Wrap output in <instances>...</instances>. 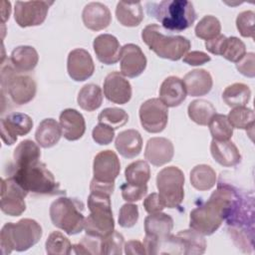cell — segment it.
I'll return each mask as SVG.
<instances>
[{
    "label": "cell",
    "mask_w": 255,
    "mask_h": 255,
    "mask_svg": "<svg viewBox=\"0 0 255 255\" xmlns=\"http://www.w3.org/2000/svg\"><path fill=\"white\" fill-rule=\"evenodd\" d=\"M227 119L233 128H235L247 130L249 128L253 129L254 128V112L251 109L246 108L245 106L233 108L229 112Z\"/></svg>",
    "instance_id": "obj_37"
},
{
    "label": "cell",
    "mask_w": 255,
    "mask_h": 255,
    "mask_svg": "<svg viewBox=\"0 0 255 255\" xmlns=\"http://www.w3.org/2000/svg\"><path fill=\"white\" fill-rule=\"evenodd\" d=\"M72 252L75 254H102V238L86 234L78 244L73 245Z\"/></svg>",
    "instance_id": "obj_43"
},
{
    "label": "cell",
    "mask_w": 255,
    "mask_h": 255,
    "mask_svg": "<svg viewBox=\"0 0 255 255\" xmlns=\"http://www.w3.org/2000/svg\"><path fill=\"white\" fill-rule=\"evenodd\" d=\"M188 117L192 122L199 126H207L216 114L215 107L208 101L199 99L192 101L187 108Z\"/></svg>",
    "instance_id": "obj_32"
},
{
    "label": "cell",
    "mask_w": 255,
    "mask_h": 255,
    "mask_svg": "<svg viewBox=\"0 0 255 255\" xmlns=\"http://www.w3.org/2000/svg\"><path fill=\"white\" fill-rule=\"evenodd\" d=\"M1 88L2 93L6 92L12 102L19 106L30 103L35 98L37 92V85L34 79L18 72L10 60L8 65L2 64Z\"/></svg>",
    "instance_id": "obj_8"
},
{
    "label": "cell",
    "mask_w": 255,
    "mask_h": 255,
    "mask_svg": "<svg viewBox=\"0 0 255 255\" xmlns=\"http://www.w3.org/2000/svg\"><path fill=\"white\" fill-rule=\"evenodd\" d=\"M62 136L60 124L54 119L43 120L35 132V138L38 144L44 148H49L57 144Z\"/></svg>",
    "instance_id": "obj_28"
},
{
    "label": "cell",
    "mask_w": 255,
    "mask_h": 255,
    "mask_svg": "<svg viewBox=\"0 0 255 255\" xmlns=\"http://www.w3.org/2000/svg\"><path fill=\"white\" fill-rule=\"evenodd\" d=\"M212 157L222 166L231 167L241 161V154L237 146L230 140H215L210 143Z\"/></svg>",
    "instance_id": "obj_25"
},
{
    "label": "cell",
    "mask_w": 255,
    "mask_h": 255,
    "mask_svg": "<svg viewBox=\"0 0 255 255\" xmlns=\"http://www.w3.org/2000/svg\"><path fill=\"white\" fill-rule=\"evenodd\" d=\"M190 183L197 190H209L216 183V173L211 166L198 164L190 171Z\"/></svg>",
    "instance_id": "obj_31"
},
{
    "label": "cell",
    "mask_w": 255,
    "mask_h": 255,
    "mask_svg": "<svg viewBox=\"0 0 255 255\" xmlns=\"http://www.w3.org/2000/svg\"><path fill=\"white\" fill-rule=\"evenodd\" d=\"M220 31L221 24L219 20L212 15H206L201 18L194 29L196 37L206 41L220 35Z\"/></svg>",
    "instance_id": "obj_40"
},
{
    "label": "cell",
    "mask_w": 255,
    "mask_h": 255,
    "mask_svg": "<svg viewBox=\"0 0 255 255\" xmlns=\"http://www.w3.org/2000/svg\"><path fill=\"white\" fill-rule=\"evenodd\" d=\"M138 115L142 128L150 133L161 132L167 125L168 110L159 99L146 100L141 104Z\"/></svg>",
    "instance_id": "obj_11"
},
{
    "label": "cell",
    "mask_w": 255,
    "mask_h": 255,
    "mask_svg": "<svg viewBox=\"0 0 255 255\" xmlns=\"http://www.w3.org/2000/svg\"><path fill=\"white\" fill-rule=\"evenodd\" d=\"M67 71L72 80L76 82L91 78L95 72V64L90 53L82 48L72 50L67 59Z\"/></svg>",
    "instance_id": "obj_16"
},
{
    "label": "cell",
    "mask_w": 255,
    "mask_h": 255,
    "mask_svg": "<svg viewBox=\"0 0 255 255\" xmlns=\"http://www.w3.org/2000/svg\"><path fill=\"white\" fill-rule=\"evenodd\" d=\"M138 206L132 203L124 204L119 212V224L124 228L134 226L138 220Z\"/></svg>",
    "instance_id": "obj_46"
},
{
    "label": "cell",
    "mask_w": 255,
    "mask_h": 255,
    "mask_svg": "<svg viewBox=\"0 0 255 255\" xmlns=\"http://www.w3.org/2000/svg\"><path fill=\"white\" fill-rule=\"evenodd\" d=\"M255 13L251 10L243 11L236 18V27L242 37L254 38Z\"/></svg>",
    "instance_id": "obj_45"
},
{
    "label": "cell",
    "mask_w": 255,
    "mask_h": 255,
    "mask_svg": "<svg viewBox=\"0 0 255 255\" xmlns=\"http://www.w3.org/2000/svg\"><path fill=\"white\" fill-rule=\"evenodd\" d=\"M173 228V219L162 212L149 214L144 219L145 237L143 245L155 243L167 238Z\"/></svg>",
    "instance_id": "obj_17"
},
{
    "label": "cell",
    "mask_w": 255,
    "mask_h": 255,
    "mask_svg": "<svg viewBox=\"0 0 255 255\" xmlns=\"http://www.w3.org/2000/svg\"><path fill=\"white\" fill-rule=\"evenodd\" d=\"M11 13V3L8 1H1V18H2V23L4 24L6 20L9 19Z\"/></svg>",
    "instance_id": "obj_55"
},
{
    "label": "cell",
    "mask_w": 255,
    "mask_h": 255,
    "mask_svg": "<svg viewBox=\"0 0 255 255\" xmlns=\"http://www.w3.org/2000/svg\"><path fill=\"white\" fill-rule=\"evenodd\" d=\"M12 177L28 192L46 195L64 194L60 183L56 181L53 173L46 164L40 160L23 166H12Z\"/></svg>",
    "instance_id": "obj_3"
},
{
    "label": "cell",
    "mask_w": 255,
    "mask_h": 255,
    "mask_svg": "<svg viewBox=\"0 0 255 255\" xmlns=\"http://www.w3.org/2000/svg\"><path fill=\"white\" fill-rule=\"evenodd\" d=\"M82 19L88 29L100 31L109 27L112 22V14L105 4L101 2H91L83 9Z\"/></svg>",
    "instance_id": "obj_20"
},
{
    "label": "cell",
    "mask_w": 255,
    "mask_h": 255,
    "mask_svg": "<svg viewBox=\"0 0 255 255\" xmlns=\"http://www.w3.org/2000/svg\"><path fill=\"white\" fill-rule=\"evenodd\" d=\"M115 145L122 156L134 158L141 151L142 138L136 129H126L117 135Z\"/></svg>",
    "instance_id": "obj_26"
},
{
    "label": "cell",
    "mask_w": 255,
    "mask_h": 255,
    "mask_svg": "<svg viewBox=\"0 0 255 255\" xmlns=\"http://www.w3.org/2000/svg\"><path fill=\"white\" fill-rule=\"evenodd\" d=\"M114 189H115V182L107 183V182L98 181L95 178H93L92 181H91V184H90L91 192L105 193V194L111 195V194H113Z\"/></svg>",
    "instance_id": "obj_53"
},
{
    "label": "cell",
    "mask_w": 255,
    "mask_h": 255,
    "mask_svg": "<svg viewBox=\"0 0 255 255\" xmlns=\"http://www.w3.org/2000/svg\"><path fill=\"white\" fill-rule=\"evenodd\" d=\"M125 243L124 236L114 230L111 234L102 238V254L121 255Z\"/></svg>",
    "instance_id": "obj_44"
},
{
    "label": "cell",
    "mask_w": 255,
    "mask_h": 255,
    "mask_svg": "<svg viewBox=\"0 0 255 255\" xmlns=\"http://www.w3.org/2000/svg\"><path fill=\"white\" fill-rule=\"evenodd\" d=\"M42 227L34 219L23 218L16 223H6L0 232V247L3 255L12 251H26L39 242Z\"/></svg>",
    "instance_id": "obj_2"
},
{
    "label": "cell",
    "mask_w": 255,
    "mask_h": 255,
    "mask_svg": "<svg viewBox=\"0 0 255 255\" xmlns=\"http://www.w3.org/2000/svg\"><path fill=\"white\" fill-rule=\"evenodd\" d=\"M31 117L23 113H11L1 119V138L6 145L16 142L18 135L28 134L33 128Z\"/></svg>",
    "instance_id": "obj_13"
},
{
    "label": "cell",
    "mask_w": 255,
    "mask_h": 255,
    "mask_svg": "<svg viewBox=\"0 0 255 255\" xmlns=\"http://www.w3.org/2000/svg\"><path fill=\"white\" fill-rule=\"evenodd\" d=\"M186 94L191 97H200L207 95L213 85V80L209 72L204 69H195L188 72L184 78Z\"/></svg>",
    "instance_id": "obj_24"
},
{
    "label": "cell",
    "mask_w": 255,
    "mask_h": 255,
    "mask_svg": "<svg viewBox=\"0 0 255 255\" xmlns=\"http://www.w3.org/2000/svg\"><path fill=\"white\" fill-rule=\"evenodd\" d=\"M225 199L216 189L209 199L190 212L189 227L202 235L213 234L223 222Z\"/></svg>",
    "instance_id": "obj_7"
},
{
    "label": "cell",
    "mask_w": 255,
    "mask_h": 255,
    "mask_svg": "<svg viewBox=\"0 0 255 255\" xmlns=\"http://www.w3.org/2000/svg\"><path fill=\"white\" fill-rule=\"evenodd\" d=\"M93 139L101 145H107L111 143L115 137V129L105 124L97 125L92 131Z\"/></svg>",
    "instance_id": "obj_48"
},
{
    "label": "cell",
    "mask_w": 255,
    "mask_h": 255,
    "mask_svg": "<svg viewBox=\"0 0 255 255\" xmlns=\"http://www.w3.org/2000/svg\"><path fill=\"white\" fill-rule=\"evenodd\" d=\"M130 83L120 72H112L104 81L105 97L112 103L125 105L131 98Z\"/></svg>",
    "instance_id": "obj_18"
},
{
    "label": "cell",
    "mask_w": 255,
    "mask_h": 255,
    "mask_svg": "<svg viewBox=\"0 0 255 255\" xmlns=\"http://www.w3.org/2000/svg\"><path fill=\"white\" fill-rule=\"evenodd\" d=\"M246 54L245 44L237 37L226 38L221 56L226 60L237 63Z\"/></svg>",
    "instance_id": "obj_42"
},
{
    "label": "cell",
    "mask_w": 255,
    "mask_h": 255,
    "mask_svg": "<svg viewBox=\"0 0 255 255\" xmlns=\"http://www.w3.org/2000/svg\"><path fill=\"white\" fill-rule=\"evenodd\" d=\"M176 236L181 240L185 255H200L205 252L206 241L202 234L193 229L179 231Z\"/></svg>",
    "instance_id": "obj_35"
},
{
    "label": "cell",
    "mask_w": 255,
    "mask_h": 255,
    "mask_svg": "<svg viewBox=\"0 0 255 255\" xmlns=\"http://www.w3.org/2000/svg\"><path fill=\"white\" fill-rule=\"evenodd\" d=\"M237 70L248 78H254L255 76V55L250 52L245 54L237 63Z\"/></svg>",
    "instance_id": "obj_49"
},
{
    "label": "cell",
    "mask_w": 255,
    "mask_h": 255,
    "mask_svg": "<svg viewBox=\"0 0 255 255\" xmlns=\"http://www.w3.org/2000/svg\"><path fill=\"white\" fill-rule=\"evenodd\" d=\"M147 14L155 18L163 28L180 32L191 27L196 20L193 4L186 0H163L147 2Z\"/></svg>",
    "instance_id": "obj_1"
},
{
    "label": "cell",
    "mask_w": 255,
    "mask_h": 255,
    "mask_svg": "<svg viewBox=\"0 0 255 255\" xmlns=\"http://www.w3.org/2000/svg\"><path fill=\"white\" fill-rule=\"evenodd\" d=\"M209 131L215 140H229L233 134V128L230 125L227 116L215 114L210 120Z\"/></svg>",
    "instance_id": "obj_38"
},
{
    "label": "cell",
    "mask_w": 255,
    "mask_h": 255,
    "mask_svg": "<svg viewBox=\"0 0 255 255\" xmlns=\"http://www.w3.org/2000/svg\"><path fill=\"white\" fill-rule=\"evenodd\" d=\"M46 252L49 255H69L72 253L70 240L60 231H53L45 243Z\"/></svg>",
    "instance_id": "obj_39"
},
{
    "label": "cell",
    "mask_w": 255,
    "mask_h": 255,
    "mask_svg": "<svg viewBox=\"0 0 255 255\" xmlns=\"http://www.w3.org/2000/svg\"><path fill=\"white\" fill-rule=\"evenodd\" d=\"M40 147L31 139L22 140L14 149L13 166H23L40 160Z\"/></svg>",
    "instance_id": "obj_30"
},
{
    "label": "cell",
    "mask_w": 255,
    "mask_h": 255,
    "mask_svg": "<svg viewBox=\"0 0 255 255\" xmlns=\"http://www.w3.org/2000/svg\"><path fill=\"white\" fill-rule=\"evenodd\" d=\"M120 171L121 162L115 151L106 149L96 154L93 163V173L96 180L113 183Z\"/></svg>",
    "instance_id": "obj_14"
},
{
    "label": "cell",
    "mask_w": 255,
    "mask_h": 255,
    "mask_svg": "<svg viewBox=\"0 0 255 255\" xmlns=\"http://www.w3.org/2000/svg\"><path fill=\"white\" fill-rule=\"evenodd\" d=\"M143 207L148 214L161 212L163 208H165L159 199L158 193H155V192L146 196V198L143 200Z\"/></svg>",
    "instance_id": "obj_51"
},
{
    "label": "cell",
    "mask_w": 255,
    "mask_h": 255,
    "mask_svg": "<svg viewBox=\"0 0 255 255\" xmlns=\"http://www.w3.org/2000/svg\"><path fill=\"white\" fill-rule=\"evenodd\" d=\"M127 182L133 185H145L150 178V168L145 160H136L126 167Z\"/></svg>",
    "instance_id": "obj_36"
},
{
    "label": "cell",
    "mask_w": 255,
    "mask_h": 255,
    "mask_svg": "<svg viewBox=\"0 0 255 255\" xmlns=\"http://www.w3.org/2000/svg\"><path fill=\"white\" fill-rule=\"evenodd\" d=\"M39 61V55L32 46H18L11 52L10 62L20 73L33 71Z\"/></svg>",
    "instance_id": "obj_27"
},
{
    "label": "cell",
    "mask_w": 255,
    "mask_h": 255,
    "mask_svg": "<svg viewBox=\"0 0 255 255\" xmlns=\"http://www.w3.org/2000/svg\"><path fill=\"white\" fill-rule=\"evenodd\" d=\"M122 196L128 202H135L140 200L147 193V185H133L126 182L121 185Z\"/></svg>",
    "instance_id": "obj_47"
},
{
    "label": "cell",
    "mask_w": 255,
    "mask_h": 255,
    "mask_svg": "<svg viewBox=\"0 0 255 255\" xmlns=\"http://www.w3.org/2000/svg\"><path fill=\"white\" fill-rule=\"evenodd\" d=\"M146 58L141 49L135 44H126L121 49V73L128 78L139 76L146 68Z\"/></svg>",
    "instance_id": "obj_15"
},
{
    "label": "cell",
    "mask_w": 255,
    "mask_h": 255,
    "mask_svg": "<svg viewBox=\"0 0 255 255\" xmlns=\"http://www.w3.org/2000/svg\"><path fill=\"white\" fill-rule=\"evenodd\" d=\"M93 48L98 60L106 65H114L120 60L121 45L111 34H101L93 42Z\"/></svg>",
    "instance_id": "obj_21"
},
{
    "label": "cell",
    "mask_w": 255,
    "mask_h": 255,
    "mask_svg": "<svg viewBox=\"0 0 255 255\" xmlns=\"http://www.w3.org/2000/svg\"><path fill=\"white\" fill-rule=\"evenodd\" d=\"M26 191L12 176L1 180L0 208L3 213L10 216H19L26 210Z\"/></svg>",
    "instance_id": "obj_10"
},
{
    "label": "cell",
    "mask_w": 255,
    "mask_h": 255,
    "mask_svg": "<svg viewBox=\"0 0 255 255\" xmlns=\"http://www.w3.org/2000/svg\"><path fill=\"white\" fill-rule=\"evenodd\" d=\"M125 253L126 254H146L145 252V249H144V246H143V243H141L140 241L138 240H129L128 241L125 246Z\"/></svg>",
    "instance_id": "obj_54"
},
{
    "label": "cell",
    "mask_w": 255,
    "mask_h": 255,
    "mask_svg": "<svg viewBox=\"0 0 255 255\" xmlns=\"http://www.w3.org/2000/svg\"><path fill=\"white\" fill-rule=\"evenodd\" d=\"M78 105L87 112H93L99 109L103 103L102 89L95 84L85 85L78 94Z\"/></svg>",
    "instance_id": "obj_34"
},
{
    "label": "cell",
    "mask_w": 255,
    "mask_h": 255,
    "mask_svg": "<svg viewBox=\"0 0 255 255\" xmlns=\"http://www.w3.org/2000/svg\"><path fill=\"white\" fill-rule=\"evenodd\" d=\"M110 196L105 193H90L88 197L90 215L86 217L84 227L87 235L103 238L115 230Z\"/></svg>",
    "instance_id": "obj_5"
},
{
    "label": "cell",
    "mask_w": 255,
    "mask_h": 255,
    "mask_svg": "<svg viewBox=\"0 0 255 255\" xmlns=\"http://www.w3.org/2000/svg\"><path fill=\"white\" fill-rule=\"evenodd\" d=\"M184 174L176 166L162 168L156 175L158 196L164 207L176 208L184 198Z\"/></svg>",
    "instance_id": "obj_9"
},
{
    "label": "cell",
    "mask_w": 255,
    "mask_h": 255,
    "mask_svg": "<svg viewBox=\"0 0 255 255\" xmlns=\"http://www.w3.org/2000/svg\"><path fill=\"white\" fill-rule=\"evenodd\" d=\"M186 99V90L183 81L175 76L164 79L159 88V100L168 108L181 105Z\"/></svg>",
    "instance_id": "obj_23"
},
{
    "label": "cell",
    "mask_w": 255,
    "mask_h": 255,
    "mask_svg": "<svg viewBox=\"0 0 255 255\" xmlns=\"http://www.w3.org/2000/svg\"><path fill=\"white\" fill-rule=\"evenodd\" d=\"M251 98L250 88L243 83H234L225 88L222 93L224 103L230 108L243 107Z\"/></svg>",
    "instance_id": "obj_33"
},
{
    "label": "cell",
    "mask_w": 255,
    "mask_h": 255,
    "mask_svg": "<svg viewBox=\"0 0 255 255\" xmlns=\"http://www.w3.org/2000/svg\"><path fill=\"white\" fill-rule=\"evenodd\" d=\"M142 41L158 57L178 61L190 49V41L179 35H166L157 24L145 26L141 32Z\"/></svg>",
    "instance_id": "obj_4"
},
{
    "label": "cell",
    "mask_w": 255,
    "mask_h": 255,
    "mask_svg": "<svg viewBox=\"0 0 255 255\" xmlns=\"http://www.w3.org/2000/svg\"><path fill=\"white\" fill-rule=\"evenodd\" d=\"M84 207V203L77 198L59 197L50 206L51 221L68 235L78 234L85 227Z\"/></svg>",
    "instance_id": "obj_6"
},
{
    "label": "cell",
    "mask_w": 255,
    "mask_h": 255,
    "mask_svg": "<svg viewBox=\"0 0 255 255\" xmlns=\"http://www.w3.org/2000/svg\"><path fill=\"white\" fill-rule=\"evenodd\" d=\"M116 16L120 24L126 27L138 26L143 20V10L140 2L120 1L117 4Z\"/></svg>",
    "instance_id": "obj_29"
},
{
    "label": "cell",
    "mask_w": 255,
    "mask_h": 255,
    "mask_svg": "<svg viewBox=\"0 0 255 255\" xmlns=\"http://www.w3.org/2000/svg\"><path fill=\"white\" fill-rule=\"evenodd\" d=\"M211 60L210 56L202 51H191L183 56L182 61L190 66H200Z\"/></svg>",
    "instance_id": "obj_50"
},
{
    "label": "cell",
    "mask_w": 255,
    "mask_h": 255,
    "mask_svg": "<svg viewBox=\"0 0 255 255\" xmlns=\"http://www.w3.org/2000/svg\"><path fill=\"white\" fill-rule=\"evenodd\" d=\"M62 135L70 141L80 139L86 131V122L83 115L75 109H66L60 115Z\"/></svg>",
    "instance_id": "obj_22"
},
{
    "label": "cell",
    "mask_w": 255,
    "mask_h": 255,
    "mask_svg": "<svg viewBox=\"0 0 255 255\" xmlns=\"http://www.w3.org/2000/svg\"><path fill=\"white\" fill-rule=\"evenodd\" d=\"M226 37L224 35H218L217 37L205 42V49L214 55H220L223 50Z\"/></svg>",
    "instance_id": "obj_52"
},
{
    "label": "cell",
    "mask_w": 255,
    "mask_h": 255,
    "mask_svg": "<svg viewBox=\"0 0 255 255\" xmlns=\"http://www.w3.org/2000/svg\"><path fill=\"white\" fill-rule=\"evenodd\" d=\"M173 154V144L165 137H151L146 142L144 157L154 166H160L169 162Z\"/></svg>",
    "instance_id": "obj_19"
},
{
    "label": "cell",
    "mask_w": 255,
    "mask_h": 255,
    "mask_svg": "<svg viewBox=\"0 0 255 255\" xmlns=\"http://www.w3.org/2000/svg\"><path fill=\"white\" fill-rule=\"evenodd\" d=\"M53 4V1H16L14 19L22 28L39 26L46 20Z\"/></svg>",
    "instance_id": "obj_12"
},
{
    "label": "cell",
    "mask_w": 255,
    "mask_h": 255,
    "mask_svg": "<svg viewBox=\"0 0 255 255\" xmlns=\"http://www.w3.org/2000/svg\"><path fill=\"white\" fill-rule=\"evenodd\" d=\"M98 121L100 124H105L117 129L128 122V115L120 108H106L98 116Z\"/></svg>",
    "instance_id": "obj_41"
}]
</instances>
